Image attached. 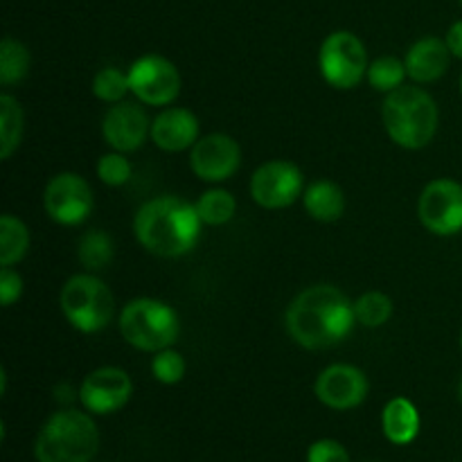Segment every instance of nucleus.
Segmentation results:
<instances>
[{"mask_svg": "<svg viewBox=\"0 0 462 462\" xmlns=\"http://www.w3.org/2000/svg\"><path fill=\"white\" fill-rule=\"evenodd\" d=\"M460 350H462V332H460Z\"/></svg>", "mask_w": 462, "mask_h": 462, "instance_id": "34", "label": "nucleus"}, {"mask_svg": "<svg viewBox=\"0 0 462 462\" xmlns=\"http://www.w3.org/2000/svg\"><path fill=\"white\" fill-rule=\"evenodd\" d=\"M302 203L311 219L332 224L346 212V194L334 180H314L302 192Z\"/></svg>", "mask_w": 462, "mask_h": 462, "instance_id": "19", "label": "nucleus"}, {"mask_svg": "<svg viewBox=\"0 0 462 462\" xmlns=\"http://www.w3.org/2000/svg\"><path fill=\"white\" fill-rule=\"evenodd\" d=\"M458 400H460V404H462V379H460V383H458Z\"/></svg>", "mask_w": 462, "mask_h": 462, "instance_id": "33", "label": "nucleus"}, {"mask_svg": "<svg viewBox=\"0 0 462 462\" xmlns=\"http://www.w3.org/2000/svg\"><path fill=\"white\" fill-rule=\"evenodd\" d=\"M120 334L135 350L156 355L179 341L180 320L167 302L158 298H135L120 311Z\"/></svg>", "mask_w": 462, "mask_h": 462, "instance_id": "5", "label": "nucleus"}, {"mask_svg": "<svg viewBox=\"0 0 462 462\" xmlns=\"http://www.w3.org/2000/svg\"><path fill=\"white\" fill-rule=\"evenodd\" d=\"M30 248V230L18 217H0V264L14 266L27 255Z\"/></svg>", "mask_w": 462, "mask_h": 462, "instance_id": "21", "label": "nucleus"}, {"mask_svg": "<svg viewBox=\"0 0 462 462\" xmlns=\"http://www.w3.org/2000/svg\"><path fill=\"white\" fill-rule=\"evenodd\" d=\"M30 50L21 41L5 36L3 43H0V84H21L27 77V72H30Z\"/></svg>", "mask_w": 462, "mask_h": 462, "instance_id": "23", "label": "nucleus"}, {"mask_svg": "<svg viewBox=\"0 0 462 462\" xmlns=\"http://www.w3.org/2000/svg\"><path fill=\"white\" fill-rule=\"evenodd\" d=\"M251 197L264 210H282L293 206L305 192L302 171L289 161H269L251 176Z\"/></svg>", "mask_w": 462, "mask_h": 462, "instance_id": "10", "label": "nucleus"}, {"mask_svg": "<svg viewBox=\"0 0 462 462\" xmlns=\"http://www.w3.org/2000/svg\"><path fill=\"white\" fill-rule=\"evenodd\" d=\"M449 45H447L445 39H438V36H424V39L415 41L404 57L409 79H413L415 84H433V81H438L449 68Z\"/></svg>", "mask_w": 462, "mask_h": 462, "instance_id": "17", "label": "nucleus"}, {"mask_svg": "<svg viewBox=\"0 0 462 462\" xmlns=\"http://www.w3.org/2000/svg\"><path fill=\"white\" fill-rule=\"evenodd\" d=\"M409 77L406 72L404 59H397L386 54V57H379L374 61H370L368 72H365V79L379 93H393V90L402 88L404 79Z\"/></svg>", "mask_w": 462, "mask_h": 462, "instance_id": "25", "label": "nucleus"}, {"mask_svg": "<svg viewBox=\"0 0 462 462\" xmlns=\"http://www.w3.org/2000/svg\"><path fill=\"white\" fill-rule=\"evenodd\" d=\"M368 52L364 41L347 30H337L320 43L319 68L332 88L350 90L361 84L368 72Z\"/></svg>", "mask_w": 462, "mask_h": 462, "instance_id": "7", "label": "nucleus"}, {"mask_svg": "<svg viewBox=\"0 0 462 462\" xmlns=\"http://www.w3.org/2000/svg\"><path fill=\"white\" fill-rule=\"evenodd\" d=\"M307 462H350L346 447L337 440H316L307 451Z\"/></svg>", "mask_w": 462, "mask_h": 462, "instance_id": "30", "label": "nucleus"}, {"mask_svg": "<svg viewBox=\"0 0 462 462\" xmlns=\"http://www.w3.org/2000/svg\"><path fill=\"white\" fill-rule=\"evenodd\" d=\"M356 323L364 328H382L393 316V300L382 291H368L355 300Z\"/></svg>", "mask_w": 462, "mask_h": 462, "instance_id": "26", "label": "nucleus"}, {"mask_svg": "<svg viewBox=\"0 0 462 462\" xmlns=\"http://www.w3.org/2000/svg\"><path fill=\"white\" fill-rule=\"evenodd\" d=\"M370 383L364 370L350 364L328 365L316 377L314 393L323 406L332 411H352L368 397Z\"/></svg>", "mask_w": 462, "mask_h": 462, "instance_id": "14", "label": "nucleus"}, {"mask_svg": "<svg viewBox=\"0 0 462 462\" xmlns=\"http://www.w3.org/2000/svg\"><path fill=\"white\" fill-rule=\"evenodd\" d=\"M382 120L388 138L402 149H424L436 138L438 104L420 86H402L386 95L382 104Z\"/></svg>", "mask_w": 462, "mask_h": 462, "instance_id": "3", "label": "nucleus"}, {"mask_svg": "<svg viewBox=\"0 0 462 462\" xmlns=\"http://www.w3.org/2000/svg\"><path fill=\"white\" fill-rule=\"evenodd\" d=\"M418 215L424 228L440 237H451L462 230V185L451 179L427 183L418 201Z\"/></svg>", "mask_w": 462, "mask_h": 462, "instance_id": "11", "label": "nucleus"}, {"mask_svg": "<svg viewBox=\"0 0 462 462\" xmlns=\"http://www.w3.org/2000/svg\"><path fill=\"white\" fill-rule=\"evenodd\" d=\"M287 332L305 350H328L350 337L356 323L355 302L332 284H314L289 305Z\"/></svg>", "mask_w": 462, "mask_h": 462, "instance_id": "1", "label": "nucleus"}, {"mask_svg": "<svg viewBox=\"0 0 462 462\" xmlns=\"http://www.w3.org/2000/svg\"><path fill=\"white\" fill-rule=\"evenodd\" d=\"M131 174H134V167H131L129 158L122 152H111L99 156L97 176L108 188H122V185L129 183Z\"/></svg>", "mask_w": 462, "mask_h": 462, "instance_id": "28", "label": "nucleus"}, {"mask_svg": "<svg viewBox=\"0 0 462 462\" xmlns=\"http://www.w3.org/2000/svg\"><path fill=\"white\" fill-rule=\"evenodd\" d=\"M152 135V120L140 104L117 102L102 117V138L113 152L131 153Z\"/></svg>", "mask_w": 462, "mask_h": 462, "instance_id": "15", "label": "nucleus"}, {"mask_svg": "<svg viewBox=\"0 0 462 462\" xmlns=\"http://www.w3.org/2000/svg\"><path fill=\"white\" fill-rule=\"evenodd\" d=\"M113 255H116V246H113V239L104 230H88L79 239V246H77L79 264L88 273H99V271L106 269L113 262Z\"/></svg>", "mask_w": 462, "mask_h": 462, "instance_id": "22", "label": "nucleus"}, {"mask_svg": "<svg viewBox=\"0 0 462 462\" xmlns=\"http://www.w3.org/2000/svg\"><path fill=\"white\" fill-rule=\"evenodd\" d=\"M126 72H129L131 93L147 106H167L180 95L183 79L179 68L161 54H144L135 59Z\"/></svg>", "mask_w": 462, "mask_h": 462, "instance_id": "8", "label": "nucleus"}, {"mask_svg": "<svg viewBox=\"0 0 462 462\" xmlns=\"http://www.w3.org/2000/svg\"><path fill=\"white\" fill-rule=\"evenodd\" d=\"M43 208L54 224L79 226L93 210V188L84 176L75 171H61L45 185Z\"/></svg>", "mask_w": 462, "mask_h": 462, "instance_id": "9", "label": "nucleus"}, {"mask_svg": "<svg viewBox=\"0 0 462 462\" xmlns=\"http://www.w3.org/2000/svg\"><path fill=\"white\" fill-rule=\"evenodd\" d=\"M383 436L393 445H411L420 433V411L409 397H393L382 413Z\"/></svg>", "mask_w": 462, "mask_h": 462, "instance_id": "18", "label": "nucleus"}, {"mask_svg": "<svg viewBox=\"0 0 462 462\" xmlns=\"http://www.w3.org/2000/svg\"><path fill=\"white\" fill-rule=\"evenodd\" d=\"M197 206L179 197H158L140 206L134 233L140 246L158 257H180L197 246L201 237Z\"/></svg>", "mask_w": 462, "mask_h": 462, "instance_id": "2", "label": "nucleus"}, {"mask_svg": "<svg viewBox=\"0 0 462 462\" xmlns=\"http://www.w3.org/2000/svg\"><path fill=\"white\" fill-rule=\"evenodd\" d=\"M134 393L129 374L116 365H104L86 374L79 386V402L88 413L111 415L125 409Z\"/></svg>", "mask_w": 462, "mask_h": 462, "instance_id": "13", "label": "nucleus"}, {"mask_svg": "<svg viewBox=\"0 0 462 462\" xmlns=\"http://www.w3.org/2000/svg\"><path fill=\"white\" fill-rule=\"evenodd\" d=\"M23 296V278L12 266L0 269V305L12 307Z\"/></svg>", "mask_w": 462, "mask_h": 462, "instance_id": "31", "label": "nucleus"}, {"mask_svg": "<svg viewBox=\"0 0 462 462\" xmlns=\"http://www.w3.org/2000/svg\"><path fill=\"white\" fill-rule=\"evenodd\" d=\"M199 117L192 111L180 106L162 108L152 120V143L167 153H179L192 149L201 135H199Z\"/></svg>", "mask_w": 462, "mask_h": 462, "instance_id": "16", "label": "nucleus"}, {"mask_svg": "<svg viewBox=\"0 0 462 462\" xmlns=\"http://www.w3.org/2000/svg\"><path fill=\"white\" fill-rule=\"evenodd\" d=\"M93 95L99 99V102L106 104H117L125 102L126 93H131L129 84V72H122L120 68H102V70L95 75L93 79Z\"/></svg>", "mask_w": 462, "mask_h": 462, "instance_id": "27", "label": "nucleus"}, {"mask_svg": "<svg viewBox=\"0 0 462 462\" xmlns=\"http://www.w3.org/2000/svg\"><path fill=\"white\" fill-rule=\"evenodd\" d=\"M152 374L158 383H165V386H174L180 379L185 377V359L180 352L171 350H161L153 355L152 359Z\"/></svg>", "mask_w": 462, "mask_h": 462, "instance_id": "29", "label": "nucleus"}, {"mask_svg": "<svg viewBox=\"0 0 462 462\" xmlns=\"http://www.w3.org/2000/svg\"><path fill=\"white\" fill-rule=\"evenodd\" d=\"M242 165V147L228 134H208L189 149V170L206 183H224Z\"/></svg>", "mask_w": 462, "mask_h": 462, "instance_id": "12", "label": "nucleus"}, {"mask_svg": "<svg viewBox=\"0 0 462 462\" xmlns=\"http://www.w3.org/2000/svg\"><path fill=\"white\" fill-rule=\"evenodd\" d=\"M23 108L9 93L0 95V158L9 161L23 138Z\"/></svg>", "mask_w": 462, "mask_h": 462, "instance_id": "20", "label": "nucleus"}, {"mask_svg": "<svg viewBox=\"0 0 462 462\" xmlns=\"http://www.w3.org/2000/svg\"><path fill=\"white\" fill-rule=\"evenodd\" d=\"M445 41H447V45H449V50H451V57L460 59V61H462V21H456L454 25L449 27Z\"/></svg>", "mask_w": 462, "mask_h": 462, "instance_id": "32", "label": "nucleus"}, {"mask_svg": "<svg viewBox=\"0 0 462 462\" xmlns=\"http://www.w3.org/2000/svg\"><path fill=\"white\" fill-rule=\"evenodd\" d=\"M194 206H197L203 226H226L237 212V201L224 188L206 189Z\"/></svg>", "mask_w": 462, "mask_h": 462, "instance_id": "24", "label": "nucleus"}, {"mask_svg": "<svg viewBox=\"0 0 462 462\" xmlns=\"http://www.w3.org/2000/svg\"><path fill=\"white\" fill-rule=\"evenodd\" d=\"M99 449V431L88 413L57 411L41 427L34 442L39 462H90Z\"/></svg>", "mask_w": 462, "mask_h": 462, "instance_id": "4", "label": "nucleus"}, {"mask_svg": "<svg viewBox=\"0 0 462 462\" xmlns=\"http://www.w3.org/2000/svg\"><path fill=\"white\" fill-rule=\"evenodd\" d=\"M59 302L68 323L81 334L102 332L116 311L111 289L95 273H77L68 278Z\"/></svg>", "mask_w": 462, "mask_h": 462, "instance_id": "6", "label": "nucleus"}, {"mask_svg": "<svg viewBox=\"0 0 462 462\" xmlns=\"http://www.w3.org/2000/svg\"><path fill=\"white\" fill-rule=\"evenodd\" d=\"M460 93H462V75H460Z\"/></svg>", "mask_w": 462, "mask_h": 462, "instance_id": "35", "label": "nucleus"}, {"mask_svg": "<svg viewBox=\"0 0 462 462\" xmlns=\"http://www.w3.org/2000/svg\"><path fill=\"white\" fill-rule=\"evenodd\" d=\"M460 5H462V0H460Z\"/></svg>", "mask_w": 462, "mask_h": 462, "instance_id": "36", "label": "nucleus"}]
</instances>
